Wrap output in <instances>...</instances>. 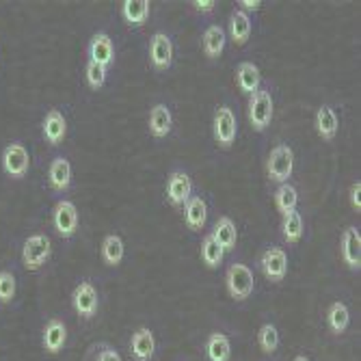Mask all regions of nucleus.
<instances>
[{
    "instance_id": "nucleus-1",
    "label": "nucleus",
    "mask_w": 361,
    "mask_h": 361,
    "mask_svg": "<svg viewBox=\"0 0 361 361\" xmlns=\"http://www.w3.org/2000/svg\"><path fill=\"white\" fill-rule=\"evenodd\" d=\"M275 115V102L269 87H259L253 95H249V123L255 133H264L271 126Z\"/></svg>"
},
{
    "instance_id": "nucleus-2",
    "label": "nucleus",
    "mask_w": 361,
    "mask_h": 361,
    "mask_svg": "<svg viewBox=\"0 0 361 361\" xmlns=\"http://www.w3.org/2000/svg\"><path fill=\"white\" fill-rule=\"evenodd\" d=\"M225 288H227V294L234 301H247L255 290L253 271L247 264H243V262L229 264V269L225 273Z\"/></svg>"
},
{
    "instance_id": "nucleus-3",
    "label": "nucleus",
    "mask_w": 361,
    "mask_h": 361,
    "mask_svg": "<svg viewBox=\"0 0 361 361\" xmlns=\"http://www.w3.org/2000/svg\"><path fill=\"white\" fill-rule=\"evenodd\" d=\"M294 173V152L290 145L279 143L271 149L269 160H267V176L273 184H286L290 182Z\"/></svg>"
},
{
    "instance_id": "nucleus-4",
    "label": "nucleus",
    "mask_w": 361,
    "mask_h": 361,
    "mask_svg": "<svg viewBox=\"0 0 361 361\" xmlns=\"http://www.w3.org/2000/svg\"><path fill=\"white\" fill-rule=\"evenodd\" d=\"M52 255V243L46 234H32L24 240L22 247V264L26 271L35 273L46 267V262Z\"/></svg>"
},
{
    "instance_id": "nucleus-5",
    "label": "nucleus",
    "mask_w": 361,
    "mask_h": 361,
    "mask_svg": "<svg viewBox=\"0 0 361 361\" xmlns=\"http://www.w3.org/2000/svg\"><path fill=\"white\" fill-rule=\"evenodd\" d=\"M212 137H214V143L221 149H229L236 143V137H238L236 115H234L232 109L225 106V104L214 111V117H212Z\"/></svg>"
},
{
    "instance_id": "nucleus-6",
    "label": "nucleus",
    "mask_w": 361,
    "mask_h": 361,
    "mask_svg": "<svg viewBox=\"0 0 361 361\" xmlns=\"http://www.w3.org/2000/svg\"><path fill=\"white\" fill-rule=\"evenodd\" d=\"M52 225H54L56 234L61 238H72L78 232V225H80V216H78L76 204L70 202V200L56 202V206L52 210Z\"/></svg>"
},
{
    "instance_id": "nucleus-7",
    "label": "nucleus",
    "mask_w": 361,
    "mask_h": 361,
    "mask_svg": "<svg viewBox=\"0 0 361 361\" xmlns=\"http://www.w3.org/2000/svg\"><path fill=\"white\" fill-rule=\"evenodd\" d=\"M173 56H176V50H173V42L167 32H154L152 39H149V63L156 72H167L171 70L173 65Z\"/></svg>"
},
{
    "instance_id": "nucleus-8",
    "label": "nucleus",
    "mask_w": 361,
    "mask_h": 361,
    "mask_svg": "<svg viewBox=\"0 0 361 361\" xmlns=\"http://www.w3.org/2000/svg\"><path fill=\"white\" fill-rule=\"evenodd\" d=\"M72 305H74V312L85 320H91L97 314V310H100V297H97V290L91 281L85 279L74 288Z\"/></svg>"
},
{
    "instance_id": "nucleus-9",
    "label": "nucleus",
    "mask_w": 361,
    "mask_h": 361,
    "mask_svg": "<svg viewBox=\"0 0 361 361\" xmlns=\"http://www.w3.org/2000/svg\"><path fill=\"white\" fill-rule=\"evenodd\" d=\"M259 269L273 283H281L288 275V253L281 247H269L259 255Z\"/></svg>"
},
{
    "instance_id": "nucleus-10",
    "label": "nucleus",
    "mask_w": 361,
    "mask_h": 361,
    "mask_svg": "<svg viewBox=\"0 0 361 361\" xmlns=\"http://www.w3.org/2000/svg\"><path fill=\"white\" fill-rule=\"evenodd\" d=\"M3 169L9 178L22 180L30 169V156L22 143H11L3 152Z\"/></svg>"
},
{
    "instance_id": "nucleus-11",
    "label": "nucleus",
    "mask_w": 361,
    "mask_h": 361,
    "mask_svg": "<svg viewBox=\"0 0 361 361\" xmlns=\"http://www.w3.org/2000/svg\"><path fill=\"white\" fill-rule=\"evenodd\" d=\"M167 202L173 208H184L186 202L192 197V180L186 171H171L167 178Z\"/></svg>"
},
{
    "instance_id": "nucleus-12",
    "label": "nucleus",
    "mask_w": 361,
    "mask_h": 361,
    "mask_svg": "<svg viewBox=\"0 0 361 361\" xmlns=\"http://www.w3.org/2000/svg\"><path fill=\"white\" fill-rule=\"evenodd\" d=\"M342 259L344 264L353 271L359 273L361 269V234H359V227L348 225L342 234Z\"/></svg>"
},
{
    "instance_id": "nucleus-13",
    "label": "nucleus",
    "mask_w": 361,
    "mask_h": 361,
    "mask_svg": "<svg viewBox=\"0 0 361 361\" xmlns=\"http://www.w3.org/2000/svg\"><path fill=\"white\" fill-rule=\"evenodd\" d=\"M89 61L100 65V68H111L115 61V48H113V39L106 35V32H95L89 42Z\"/></svg>"
},
{
    "instance_id": "nucleus-14",
    "label": "nucleus",
    "mask_w": 361,
    "mask_h": 361,
    "mask_svg": "<svg viewBox=\"0 0 361 361\" xmlns=\"http://www.w3.org/2000/svg\"><path fill=\"white\" fill-rule=\"evenodd\" d=\"M149 135L154 139H167L173 130V113L167 104H154L147 119Z\"/></svg>"
},
{
    "instance_id": "nucleus-15",
    "label": "nucleus",
    "mask_w": 361,
    "mask_h": 361,
    "mask_svg": "<svg viewBox=\"0 0 361 361\" xmlns=\"http://www.w3.org/2000/svg\"><path fill=\"white\" fill-rule=\"evenodd\" d=\"M156 353V336L149 326H139L130 340V355L135 361H152Z\"/></svg>"
},
{
    "instance_id": "nucleus-16",
    "label": "nucleus",
    "mask_w": 361,
    "mask_h": 361,
    "mask_svg": "<svg viewBox=\"0 0 361 361\" xmlns=\"http://www.w3.org/2000/svg\"><path fill=\"white\" fill-rule=\"evenodd\" d=\"M314 128L322 141L331 143L338 137V130H340V119L336 115V111L329 104H322L316 115H314Z\"/></svg>"
},
{
    "instance_id": "nucleus-17",
    "label": "nucleus",
    "mask_w": 361,
    "mask_h": 361,
    "mask_svg": "<svg viewBox=\"0 0 361 361\" xmlns=\"http://www.w3.org/2000/svg\"><path fill=\"white\" fill-rule=\"evenodd\" d=\"M48 184L54 192H65L72 186V165L65 156H56L48 167Z\"/></svg>"
},
{
    "instance_id": "nucleus-18",
    "label": "nucleus",
    "mask_w": 361,
    "mask_h": 361,
    "mask_svg": "<svg viewBox=\"0 0 361 361\" xmlns=\"http://www.w3.org/2000/svg\"><path fill=\"white\" fill-rule=\"evenodd\" d=\"M68 137V121H65L63 113L59 109L48 111L46 119H44V139L48 145L56 147L65 141Z\"/></svg>"
},
{
    "instance_id": "nucleus-19",
    "label": "nucleus",
    "mask_w": 361,
    "mask_h": 361,
    "mask_svg": "<svg viewBox=\"0 0 361 361\" xmlns=\"http://www.w3.org/2000/svg\"><path fill=\"white\" fill-rule=\"evenodd\" d=\"M65 342H68V326L59 318H50L44 326V350L56 355L65 348Z\"/></svg>"
},
{
    "instance_id": "nucleus-20",
    "label": "nucleus",
    "mask_w": 361,
    "mask_h": 361,
    "mask_svg": "<svg viewBox=\"0 0 361 361\" xmlns=\"http://www.w3.org/2000/svg\"><path fill=\"white\" fill-rule=\"evenodd\" d=\"M184 221L190 232H202L208 221V204L204 197L192 195L184 206Z\"/></svg>"
},
{
    "instance_id": "nucleus-21",
    "label": "nucleus",
    "mask_w": 361,
    "mask_h": 361,
    "mask_svg": "<svg viewBox=\"0 0 361 361\" xmlns=\"http://www.w3.org/2000/svg\"><path fill=\"white\" fill-rule=\"evenodd\" d=\"M212 238L219 243V247L227 253V251H234L236 249V243H238V229H236V223L229 219V216H219L216 223H214V229H212Z\"/></svg>"
},
{
    "instance_id": "nucleus-22",
    "label": "nucleus",
    "mask_w": 361,
    "mask_h": 361,
    "mask_svg": "<svg viewBox=\"0 0 361 361\" xmlns=\"http://www.w3.org/2000/svg\"><path fill=\"white\" fill-rule=\"evenodd\" d=\"M121 18L130 28H143L149 20V0H123Z\"/></svg>"
},
{
    "instance_id": "nucleus-23",
    "label": "nucleus",
    "mask_w": 361,
    "mask_h": 361,
    "mask_svg": "<svg viewBox=\"0 0 361 361\" xmlns=\"http://www.w3.org/2000/svg\"><path fill=\"white\" fill-rule=\"evenodd\" d=\"M236 82L240 93L245 95H253L259 87H262V74L259 68L251 61H243L236 68Z\"/></svg>"
},
{
    "instance_id": "nucleus-24",
    "label": "nucleus",
    "mask_w": 361,
    "mask_h": 361,
    "mask_svg": "<svg viewBox=\"0 0 361 361\" xmlns=\"http://www.w3.org/2000/svg\"><path fill=\"white\" fill-rule=\"evenodd\" d=\"M350 324V310L344 301H334L326 310V326L334 336H342Z\"/></svg>"
},
{
    "instance_id": "nucleus-25",
    "label": "nucleus",
    "mask_w": 361,
    "mask_h": 361,
    "mask_svg": "<svg viewBox=\"0 0 361 361\" xmlns=\"http://www.w3.org/2000/svg\"><path fill=\"white\" fill-rule=\"evenodd\" d=\"M229 37L236 46H245L251 37V18L249 13L234 9L232 16H229Z\"/></svg>"
},
{
    "instance_id": "nucleus-26",
    "label": "nucleus",
    "mask_w": 361,
    "mask_h": 361,
    "mask_svg": "<svg viewBox=\"0 0 361 361\" xmlns=\"http://www.w3.org/2000/svg\"><path fill=\"white\" fill-rule=\"evenodd\" d=\"M225 44H227V37H225V30L223 26L219 24H210L206 30H204V39H202V46H204V54L208 59H219L225 50Z\"/></svg>"
},
{
    "instance_id": "nucleus-27",
    "label": "nucleus",
    "mask_w": 361,
    "mask_h": 361,
    "mask_svg": "<svg viewBox=\"0 0 361 361\" xmlns=\"http://www.w3.org/2000/svg\"><path fill=\"white\" fill-rule=\"evenodd\" d=\"M206 357L208 361H229L232 359V342L221 331H214L206 340Z\"/></svg>"
},
{
    "instance_id": "nucleus-28",
    "label": "nucleus",
    "mask_w": 361,
    "mask_h": 361,
    "mask_svg": "<svg viewBox=\"0 0 361 361\" xmlns=\"http://www.w3.org/2000/svg\"><path fill=\"white\" fill-rule=\"evenodd\" d=\"M102 259L106 267H119L123 262V255H126V245H123V238L119 234H109L104 240H102Z\"/></svg>"
},
{
    "instance_id": "nucleus-29",
    "label": "nucleus",
    "mask_w": 361,
    "mask_h": 361,
    "mask_svg": "<svg viewBox=\"0 0 361 361\" xmlns=\"http://www.w3.org/2000/svg\"><path fill=\"white\" fill-rule=\"evenodd\" d=\"M275 206H277L281 216H286V214L297 210V206H299V192H297V188H294L290 182L277 186V190H275Z\"/></svg>"
},
{
    "instance_id": "nucleus-30",
    "label": "nucleus",
    "mask_w": 361,
    "mask_h": 361,
    "mask_svg": "<svg viewBox=\"0 0 361 361\" xmlns=\"http://www.w3.org/2000/svg\"><path fill=\"white\" fill-rule=\"evenodd\" d=\"M281 236L288 245H297L303 238V216L297 210L281 216Z\"/></svg>"
},
{
    "instance_id": "nucleus-31",
    "label": "nucleus",
    "mask_w": 361,
    "mask_h": 361,
    "mask_svg": "<svg viewBox=\"0 0 361 361\" xmlns=\"http://www.w3.org/2000/svg\"><path fill=\"white\" fill-rule=\"evenodd\" d=\"M223 257H225V251L219 247V243L212 238V234H206L202 240V262L208 269L214 271L223 264Z\"/></svg>"
},
{
    "instance_id": "nucleus-32",
    "label": "nucleus",
    "mask_w": 361,
    "mask_h": 361,
    "mask_svg": "<svg viewBox=\"0 0 361 361\" xmlns=\"http://www.w3.org/2000/svg\"><path fill=\"white\" fill-rule=\"evenodd\" d=\"M257 346L262 348V353L273 355L279 348V331L273 322H264L257 331Z\"/></svg>"
},
{
    "instance_id": "nucleus-33",
    "label": "nucleus",
    "mask_w": 361,
    "mask_h": 361,
    "mask_svg": "<svg viewBox=\"0 0 361 361\" xmlns=\"http://www.w3.org/2000/svg\"><path fill=\"white\" fill-rule=\"evenodd\" d=\"M82 361H121V355L109 342H97V344L89 346Z\"/></svg>"
},
{
    "instance_id": "nucleus-34",
    "label": "nucleus",
    "mask_w": 361,
    "mask_h": 361,
    "mask_svg": "<svg viewBox=\"0 0 361 361\" xmlns=\"http://www.w3.org/2000/svg\"><path fill=\"white\" fill-rule=\"evenodd\" d=\"M106 76H109V70L106 68H100V65H95L91 61H87V68H85V78H87V85L91 89H102L106 85Z\"/></svg>"
},
{
    "instance_id": "nucleus-35",
    "label": "nucleus",
    "mask_w": 361,
    "mask_h": 361,
    "mask_svg": "<svg viewBox=\"0 0 361 361\" xmlns=\"http://www.w3.org/2000/svg\"><path fill=\"white\" fill-rule=\"evenodd\" d=\"M16 275L11 271H0V303H11L16 297Z\"/></svg>"
},
{
    "instance_id": "nucleus-36",
    "label": "nucleus",
    "mask_w": 361,
    "mask_h": 361,
    "mask_svg": "<svg viewBox=\"0 0 361 361\" xmlns=\"http://www.w3.org/2000/svg\"><path fill=\"white\" fill-rule=\"evenodd\" d=\"M348 197H350V206L355 212H361V182H353L350 184V190H348Z\"/></svg>"
},
{
    "instance_id": "nucleus-37",
    "label": "nucleus",
    "mask_w": 361,
    "mask_h": 361,
    "mask_svg": "<svg viewBox=\"0 0 361 361\" xmlns=\"http://www.w3.org/2000/svg\"><path fill=\"white\" fill-rule=\"evenodd\" d=\"M216 0H192V3H190V7L197 11V13H212L214 9H216Z\"/></svg>"
},
{
    "instance_id": "nucleus-38",
    "label": "nucleus",
    "mask_w": 361,
    "mask_h": 361,
    "mask_svg": "<svg viewBox=\"0 0 361 361\" xmlns=\"http://www.w3.org/2000/svg\"><path fill=\"white\" fill-rule=\"evenodd\" d=\"M262 5H264V3H262V0H240L236 9H240V11L249 13V11H259V9H262Z\"/></svg>"
},
{
    "instance_id": "nucleus-39",
    "label": "nucleus",
    "mask_w": 361,
    "mask_h": 361,
    "mask_svg": "<svg viewBox=\"0 0 361 361\" xmlns=\"http://www.w3.org/2000/svg\"><path fill=\"white\" fill-rule=\"evenodd\" d=\"M292 361H312V359H310L307 355H297V357H294Z\"/></svg>"
}]
</instances>
